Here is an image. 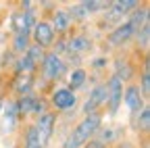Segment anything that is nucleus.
<instances>
[{
    "label": "nucleus",
    "mask_w": 150,
    "mask_h": 148,
    "mask_svg": "<svg viewBox=\"0 0 150 148\" xmlns=\"http://www.w3.org/2000/svg\"><path fill=\"white\" fill-rule=\"evenodd\" d=\"M102 127V113H92V115H86L77 125L73 127V132L67 136L63 148H81L86 146L90 140H94L96 132Z\"/></svg>",
    "instance_id": "nucleus-1"
},
{
    "label": "nucleus",
    "mask_w": 150,
    "mask_h": 148,
    "mask_svg": "<svg viewBox=\"0 0 150 148\" xmlns=\"http://www.w3.org/2000/svg\"><path fill=\"white\" fill-rule=\"evenodd\" d=\"M67 69H69L67 61H63L61 57H56V54H52V52H46L44 59H42V63H40V67H38L42 79L48 81V84L59 81L65 73H67Z\"/></svg>",
    "instance_id": "nucleus-2"
},
{
    "label": "nucleus",
    "mask_w": 150,
    "mask_h": 148,
    "mask_svg": "<svg viewBox=\"0 0 150 148\" xmlns=\"http://www.w3.org/2000/svg\"><path fill=\"white\" fill-rule=\"evenodd\" d=\"M17 104V113H19V119L21 117H29V115H35L40 117L42 113L48 110V102L42 98V96H35V94H29V96H21L15 100Z\"/></svg>",
    "instance_id": "nucleus-3"
},
{
    "label": "nucleus",
    "mask_w": 150,
    "mask_h": 148,
    "mask_svg": "<svg viewBox=\"0 0 150 148\" xmlns=\"http://www.w3.org/2000/svg\"><path fill=\"white\" fill-rule=\"evenodd\" d=\"M121 102H123V81L117 75H110L106 81V108L110 117L117 115Z\"/></svg>",
    "instance_id": "nucleus-4"
},
{
    "label": "nucleus",
    "mask_w": 150,
    "mask_h": 148,
    "mask_svg": "<svg viewBox=\"0 0 150 148\" xmlns=\"http://www.w3.org/2000/svg\"><path fill=\"white\" fill-rule=\"evenodd\" d=\"M104 104H106V81H100L90 90L81 110H83V115H92V113H98Z\"/></svg>",
    "instance_id": "nucleus-5"
},
{
    "label": "nucleus",
    "mask_w": 150,
    "mask_h": 148,
    "mask_svg": "<svg viewBox=\"0 0 150 148\" xmlns=\"http://www.w3.org/2000/svg\"><path fill=\"white\" fill-rule=\"evenodd\" d=\"M29 35L33 38V44H38V46L44 48V50H46L48 46H52V44H54V40H56V33H54V29H52L50 21H44V19L35 21V25L31 27Z\"/></svg>",
    "instance_id": "nucleus-6"
},
{
    "label": "nucleus",
    "mask_w": 150,
    "mask_h": 148,
    "mask_svg": "<svg viewBox=\"0 0 150 148\" xmlns=\"http://www.w3.org/2000/svg\"><path fill=\"white\" fill-rule=\"evenodd\" d=\"M94 42L90 35L86 33H77V35H71V38H67V57L73 61H77L79 63V57H83V54H88L92 50Z\"/></svg>",
    "instance_id": "nucleus-7"
},
{
    "label": "nucleus",
    "mask_w": 150,
    "mask_h": 148,
    "mask_svg": "<svg viewBox=\"0 0 150 148\" xmlns=\"http://www.w3.org/2000/svg\"><path fill=\"white\" fill-rule=\"evenodd\" d=\"M56 119H59V117H56V113H52V110H46V113H42L40 117H35L33 127H35L38 136H40L42 146H46V144L50 142V138H52V134H54Z\"/></svg>",
    "instance_id": "nucleus-8"
},
{
    "label": "nucleus",
    "mask_w": 150,
    "mask_h": 148,
    "mask_svg": "<svg viewBox=\"0 0 150 148\" xmlns=\"http://www.w3.org/2000/svg\"><path fill=\"white\" fill-rule=\"evenodd\" d=\"M134 35H136L134 27L125 21V23H119L115 29L106 35V44L110 48H123V46H127L131 40H134Z\"/></svg>",
    "instance_id": "nucleus-9"
},
{
    "label": "nucleus",
    "mask_w": 150,
    "mask_h": 148,
    "mask_svg": "<svg viewBox=\"0 0 150 148\" xmlns=\"http://www.w3.org/2000/svg\"><path fill=\"white\" fill-rule=\"evenodd\" d=\"M75 102H77V96L69 88H54L50 94V104L56 110H71L75 108Z\"/></svg>",
    "instance_id": "nucleus-10"
},
{
    "label": "nucleus",
    "mask_w": 150,
    "mask_h": 148,
    "mask_svg": "<svg viewBox=\"0 0 150 148\" xmlns=\"http://www.w3.org/2000/svg\"><path fill=\"white\" fill-rule=\"evenodd\" d=\"M123 100H125V104H127V108H129L131 117H136L140 110L146 106V100H144V96H142V92H140L138 84H129V86L125 88V92H123Z\"/></svg>",
    "instance_id": "nucleus-11"
},
{
    "label": "nucleus",
    "mask_w": 150,
    "mask_h": 148,
    "mask_svg": "<svg viewBox=\"0 0 150 148\" xmlns=\"http://www.w3.org/2000/svg\"><path fill=\"white\" fill-rule=\"evenodd\" d=\"M33 84H35V75H27V73L15 75L13 77V92L17 94V98L29 96V94H33Z\"/></svg>",
    "instance_id": "nucleus-12"
},
{
    "label": "nucleus",
    "mask_w": 150,
    "mask_h": 148,
    "mask_svg": "<svg viewBox=\"0 0 150 148\" xmlns=\"http://www.w3.org/2000/svg\"><path fill=\"white\" fill-rule=\"evenodd\" d=\"M2 121H4V125H2V129H4V134H11L13 129L17 127V123H19V113H17V104H15V100L13 98H8L6 102H4V106H2Z\"/></svg>",
    "instance_id": "nucleus-13"
},
{
    "label": "nucleus",
    "mask_w": 150,
    "mask_h": 148,
    "mask_svg": "<svg viewBox=\"0 0 150 148\" xmlns=\"http://www.w3.org/2000/svg\"><path fill=\"white\" fill-rule=\"evenodd\" d=\"M134 65H131V61L127 57H123V54H119V57H115V73L112 75H117L123 84H129L131 79H134Z\"/></svg>",
    "instance_id": "nucleus-14"
},
{
    "label": "nucleus",
    "mask_w": 150,
    "mask_h": 148,
    "mask_svg": "<svg viewBox=\"0 0 150 148\" xmlns=\"http://www.w3.org/2000/svg\"><path fill=\"white\" fill-rule=\"evenodd\" d=\"M29 44H31V35H29V31H25V29H17V31L13 33L11 52L15 54V57H23L25 50L29 48Z\"/></svg>",
    "instance_id": "nucleus-15"
},
{
    "label": "nucleus",
    "mask_w": 150,
    "mask_h": 148,
    "mask_svg": "<svg viewBox=\"0 0 150 148\" xmlns=\"http://www.w3.org/2000/svg\"><path fill=\"white\" fill-rule=\"evenodd\" d=\"M121 132V127L119 129H112V127H100L98 129V132H96V136H94V140H96V142H100L102 146H112V144H117L119 142V134Z\"/></svg>",
    "instance_id": "nucleus-16"
},
{
    "label": "nucleus",
    "mask_w": 150,
    "mask_h": 148,
    "mask_svg": "<svg viewBox=\"0 0 150 148\" xmlns=\"http://www.w3.org/2000/svg\"><path fill=\"white\" fill-rule=\"evenodd\" d=\"M131 125H134V129L138 134H148V129H150V108H148V104L136 117H131Z\"/></svg>",
    "instance_id": "nucleus-17"
},
{
    "label": "nucleus",
    "mask_w": 150,
    "mask_h": 148,
    "mask_svg": "<svg viewBox=\"0 0 150 148\" xmlns=\"http://www.w3.org/2000/svg\"><path fill=\"white\" fill-rule=\"evenodd\" d=\"M54 33H65L69 27H71V19H69V15L67 11H54L52 13V21H50Z\"/></svg>",
    "instance_id": "nucleus-18"
},
{
    "label": "nucleus",
    "mask_w": 150,
    "mask_h": 148,
    "mask_svg": "<svg viewBox=\"0 0 150 148\" xmlns=\"http://www.w3.org/2000/svg\"><path fill=\"white\" fill-rule=\"evenodd\" d=\"M86 81H88V73H86V69H81V67H77V69H73L71 73H69V90L71 92H75V90H81L83 86H86Z\"/></svg>",
    "instance_id": "nucleus-19"
},
{
    "label": "nucleus",
    "mask_w": 150,
    "mask_h": 148,
    "mask_svg": "<svg viewBox=\"0 0 150 148\" xmlns=\"http://www.w3.org/2000/svg\"><path fill=\"white\" fill-rule=\"evenodd\" d=\"M23 148H44L40 142V136H38L35 127L27 125L25 127V134H23Z\"/></svg>",
    "instance_id": "nucleus-20"
},
{
    "label": "nucleus",
    "mask_w": 150,
    "mask_h": 148,
    "mask_svg": "<svg viewBox=\"0 0 150 148\" xmlns=\"http://www.w3.org/2000/svg\"><path fill=\"white\" fill-rule=\"evenodd\" d=\"M140 92H142V96L144 100H148L150 96V67H148V61H144L142 65V73H140Z\"/></svg>",
    "instance_id": "nucleus-21"
},
{
    "label": "nucleus",
    "mask_w": 150,
    "mask_h": 148,
    "mask_svg": "<svg viewBox=\"0 0 150 148\" xmlns=\"http://www.w3.org/2000/svg\"><path fill=\"white\" fill-rule=\"evenodd\" d=\"M134 40H136V44H138V48L140 50H148V42H150V25L146 23V25H142L138 31H136V35H134Z\"/></svg>",
    "instance_id": "nucleus-22"
},
{
    "label": "nucleus",
    "mask_w": 150,
    "mask_h": 148,
    "mask_svg": "<svg viewBox=\"0 0 150 148\" xmlns=\"http://www.w3.org/2000/svg\"><path fill=\"white\" fill-rule=\"evenodd\" d=\"M44 54H46V50L40 48L38 44H29V48L25 50V57H27L35 67H40V63H42V59H44Z\"/></svg>",
    "instance_id": "nucleus-23"
},
{
    "label": "nucleus",
    "mask_w": 150,
    "mask_h": 148,
    "mask_svg": "<svg viewBox=\"0 0 150 148\" xmlns=\"http://www.w3.org/2000/svg\"><path fill=\"white\" fill-rule=\"evenodd\" d=\"M67 15H69L71 23H73V21H86L88 17H90V15H88V11L81 6V2H79V4H73V6H69V8H67Z\"/></svg>",
    "instance_id": "nucleus-24"
},
{
    "label": "nucleus",
    "mask_w": 150,
    "mask_h": 148,
    "mask_svg": "<svg viewBox=\"0 0 150 148\" xmlns=\"http://www.w3.org/2000/svg\"><path fill=\"white\" fill-rule=\"evenodd\" d=\"M106 63H108V61H106V57L94 59V61H92V69H94V71H102V69L106 67Z\"/></svg>",
    "instance_id": "nucleus-25"
},
{
    "label": "nucleus",
    "mask_w": 150,
    "mask_h": 148,
    "mask_svg": "<svg viewBox=\"0 0 150 148\" xmlns=\"http://www.w3.org/2000/svg\"><path fill=\"white\" fill-rule=\"evenodd\" d=\"M112 148H136L131 142H127V140H119L117 144H112Z\"/></svg>",
    "instance_id": "nucleus-26"
},
{
    "label": "nucleus",
    "mask_w": 150,
    "mask_h": 148,
    "mask_svg": "<svg viewBox=\"0 0 150 148\" xmlns=\"http://www.w3.org/2000/svg\"><path fill=\"white\" fill-rule=\"evenodd\" d=\"M81 148H106V146H102L100 142H96V140H90L86 146H81Z\"/></svg>",
    "instance_id": "nucleus-27"
},
{
    "label": "nucleus",
    "mask_w": 150,
    "mask_h": 148,
    "mask_svg": "<svg viewBox=\"0 0 150 148\" xmlns=\"http://www.w3.org/2000/svg\"><path fill=\"white\" fill-rule=\"evenodd\" d=\"M2 106H4V100L0 98V115H2Z\"/></svg>",
    "instance_id": "nucleus-28"
}]
</instances>
